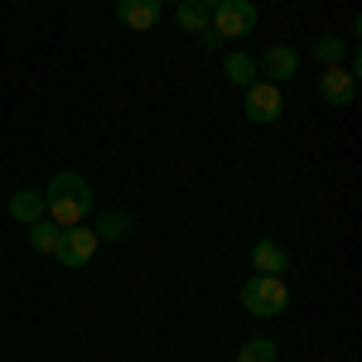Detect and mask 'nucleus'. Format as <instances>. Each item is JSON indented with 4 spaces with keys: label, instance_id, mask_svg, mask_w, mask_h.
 Masks as SVG:
<instances>
[{
    "label": "nucleus",
    "instance_id": "obj_1",
    "mask_svg": "<svg viewBox=\"0 0 362 362\" xmlns=\"http://www.w3.org/2000/svg\"><path fill=\"white\" fill-rule=\"evenodd\" d=\"M92 203H97V194H92V184H87L78 169H58L54 179L44 184V218H49V223H58V227L87 223Z\"/></svg>",
    "mask_w": 362,
    "mask_h": 362
},
{
    "label": "nucleus",
    "instance_id": "obj_2",
    "mask_svg": "<svg viewBox=\"0 0 362 362\" xmlns=\"http://www.w3.org/2000/svg\"><path fill=\"white\" fill-rule=\"evenodd\" d=\"M237 300H242V309H247L251 319H276L290 305V285H285V276H256L251 271V280L242 285Z\"/></svg>",
    "mask_w": 362,
    "mask_h": 362
},
{
    "label": "nucleus",
    "instance_id": "obj_3",
    "mask_svg": "<svg viewBox=\"0 0 362 362\" xmlns=\"http://www.w3.org/2000/svg\"><path fill=\"white\" fill-rule=\"evenodd\" d=\"M256 0H218L213 10H208V29L218 34V39H247L256 34Z\"/></svg>",
    "mask_w": 362,
    "mask_h": 362
},
{
    "label": "nucleus",
    "instance_id": "obj_4",
    "mask_svg": "<svg viewBox=\"0 0 362 362\" xmlns=\"http://www.w3.org/2000/svg\"><path fill=\"white\" fill-rule=\"evenodd\" d=\"M280 112H285V97H280V87L276 83H256L247 87V97H242V116H247L251 126H276Z\"/></svg>",
    "mask_w": 362,
    "mask_h": 362
},
{
    "label": "nucleus",
    "instance_id": "obj_5",
    "mask_svg": "<svg viewBox=\"0 0 362 362\" xmlns=\"http://www.w3.org/2000/svg\"><path fill=\"white\" fill-rule=\"evenodd\" d=\"M97 232L87 223H78V227H63V237H58V251H54V261L58 266H68V271H83L87 261L97 256Z\"/></svg>",
    "mask_w": 362,
    "mask_h": 362
},
{
    "label": "nucleus",
    "instance_id": "obj_6",
    "mask_svg": "<svg viewBox=\"0 0 362 362\" xmlns=\"http://www.w3.org/2000/svg\"><path fill=\"white\" fill-rule=\"evenodd\" d=\"M256 73H261V83H290L295 73H300V54L290 49V44H271L266 54L256 58Z\"/></svg>",
    "mask_w": 362,
    "mask_h": 362
},
{
    "label": "nucleus",
    "instance_id": "obj_7",
    "mask_svg": "<svg viewBox=\"0 0 362 362\" xmlns=\"http://www.w3.org/2000/svg\"><path fill=\"white\" fill-rule=\"evenodd\" d=\"M319 97L329 102V107H353V97H358V73L353 68H324L319 73Z\"/></svg>",
    "mask_w": 362,
    "mask_h": 362
},
{
    "label": "nucleus",
    "instance_id": "obj_8",
    "mask_svg": "<svg viewBox=\"0 0 362 362\" xmlns=\"http://www.w3.org/2000/svg\"><path fill=\"white\" fill-rule=\"evenodd\" d=\"M160 0H116V20L126 29H136V34H150V29L160 25Z\"/></svg>",
    "mask_w": 362,
    "mask_h": 362
},
{
    "label": "nucleus",
    "instance_id": "obj_9",
    "mask_svg": "<svg viewBox=\"0 0 362 362\" xmlns=\"http://www.w3.org/2000/svg\"><path fill=\"white\" fill-rule=\"evenodd\" d=\"M251 271H256V276H285V271H290V251L280 247L276 237L251 242Z\"/></svg>",
    "mask_w": 362,
    "mask_h": 362
},
{
    "label": "nucleus",
    "instance_id": "obj_10",
    "mask_svg": "<svg viewBox=\"0 0 362 362\" xmlns=\"http://www.w3.org/2000/svg\"><path fill=\"white\" fill-rule=\"evenodd\" d=\"M223 78L232 87H242V92H247V87L261 78V73H256V54H242V49H237V54H227L223 58Z\"/></svg>",
    "mask_w": 362,
    "mask_h": 362
},
{
    "label": "nucleus",
    "instance_id": "obj_11",
    "mask_svg": "<svg viewBox=\"0 0 362 362\" xmlns=\"http://www.w3.org/2000/svg\"><path fill=\"white\" fill-rule=\"evenodd\" d=\"M10 218L15 223H39L44 218V189H20V194L10 198Z\"/></svg>",
    "mask_w": 362,
    "mask_h": 362
},
{
    "label": "nucleus",
    "instance_id": "obj_12",
    "mask_svg": "<svg viewBox=\"0 0 362 362\" xmlns=\"http://www.w3.org/2000/svg\"><path fill=\"white\" fill-rule=\"evenodd\" d=\"M97 242H121V237H131V213H121V208H107L102 218H97Z\"/></svg>",
    "mask_w": 362,
    "mask_h": 362
},
{
    "label": "nucleus",
    "instance_id": "obj_13",
    "mask_svg": "<svg viewBox=\"0 0 362 362\" xmlns=\"http://www.w3.org/2000/svg\"><path fill=\"white\" fill-rule=\"evenodd\" d=\"M58 237H63V227H58V223H49V218L29 223V247L39 251V256H54V251H58Z\"/></svg>",
    "mask_w": 362,
    "mask_h": 362
},
{
    "label": "nucleus",
    "instance_id": "obj_14",
    "mask_svg": "<svg viewBox=\"0 0 362 362\" xmlns=\"http://www.w3.org/2000/svg\"><path fill=\"white\" fill-rule=\"evenodd\" d=\"M314 58H319V68H338V63L348 58V44H343L338 34H319V39H314Z\"/></svg>",
    "mask_w": 362,
    "mask_h": 362
},
{
    "label": "nucleus",
    "instance_id": "obj_15",
    "mask_svg": "<svg viewBox=\"0 0 362 362\" xmlns=\"http://www.w3.org/2000/svg\"><path fill=\"white\" fill-rule=\"evenodd\" d=\"M237 362H280L276 338H247V343L237 348Z\"/></svg>",
    "mask_w": 362,
    "mask_h": 362
},
{
    "label": "nucleus",
    "instance_id": "obj_16",
    "mask_svg": "<svg viewBox=\"0 0 362 362\" xmlns=\"http://www.w3.org/2000/svg\"><path fill=\"white\" fill-rule=\"evenodd\" d=\"M174 10H179V25L189 29V34H208V10L198 0H179Z\"/></svg>",
    "mask_w": 362,
    "mask_h": 362
},
{
    "label": "nucleus",
    "instance_id": "obj_17",
    "mask_svg": "<svg viewBox=\"0 0 362 362\" xmlns=\"http://www.w3.org/2000/svg\"><path fill=\"white\" fill-rule=\"evenodd\" d=\"M198 5H203V10H213V5H218V0H198Z\"/></svg>",
    "mask_w": 362,
    "mask_h": 362
},
{
    "label": "nucleus",
    "instance_id": "obj_18",
    "mask_svg": "<svg viewBox=\"0 0 362 362\" xmlns=\"http://www.w3.org/2000/svg\"><path fill=\"white\" fill-rule=\"evenodd\" d=\"M160 5H179V0H160Z\"/></svg>",
    "mask_w": 362,
    "mask_h": 362
}]
</instances>
